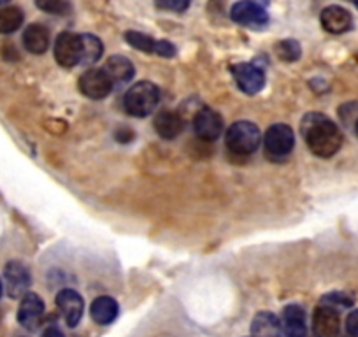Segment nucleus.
<instances>
[{"label": "nucleus", "mask_w": 358, "mask_h": 337, "mask_svg": "<svg viewBox=\"0 0 358 337\" xmlns=\"http://www.w3.org/2000/svg\"><path fill=\"white\" fill-rule=\"evenodd\" d=\"M23 25V11L16 6L0 9V34H13Z\"/></svg>", "instance_id": "obj_22"}, {"label": "nucleus", "mask_w": 358, "mask_h": 337, "mask_svg": "<svg viewBox=\"0 0 358 337\" xmlns=\"http://www.w3.org/2000/svg\"><path fill=\"white\" fill-rule=\"evenodd\" d=\"M118 302L115 299L102 295V297H97L92 302V318L99 325H109L118 316Z\"/></svg>", "instance_id": "obj_20"}, {"label": "nucleus", "mask_w": 358, "mask_h": 337, "mask_svg": "<svg viewBox=\"0 0 358 337\" xmlns=\"http://www.w3.org/2000/svg\"><path fill=\"white\" fill-rule=\"evenodd\" d=\"M106 74L111 78L113 83H129L130 79L136 74V69H134V64L129 60V58L122 57V55H115V57L109 58L104 65Z\"/></svg>", "instance_id": "obj_19"}, {"label": "nucleus", "mask_w": 358, "mask_h": 337, "mask_svg": "<svg viewBox=\"0 0 358 337\" xmlns=\"http://www.w3.org/2000/svg\"><path fill=\"white\" fill-rule=\"evenodd\" d=\"M237 87L248 95H255L265 87V72L255 64H237L232 67Z\"/></svg>", "instance_id": "obj_8"}, {"label": "nucleus", "mask_w": 358, "mask_h": 337, "mask_svg": "<svg viewBox=\"0 0 358 337\" xmlns=\"http://www.w3.org/2000/svg\"><path fill=\"white\" fill-rule=\"evenodd\" d=\"M41 337H65V336H64V332L58 329V327H48Z\"/></svg>", "instance_id": "obj_30"}, {"label": "nucleus", "mask_w": 358, "mask_h": 337, "mask_svg": "<svg viewBox=\"0 0 358 337\" xmlns=\"http://www.w3.org/2000/svg\"><path fill=\"white\" fill-rule=\"evenodd\" d=\"M158 8L162 9H172V11H185V9H188V2H185V0H171V2H158Z\"/></svg>", "instance_id": "obj_29"}, {"label": "nucleus", "mask_w": 358, "mask_h": 337, "mask_svg": "<svg viewBox=\"0 0 358 337\" xmlns=\"http://www.w3.org/2000/svg\"><path fill=\"white\" fill-rule=\"evenodd\" d=\"M37 8L43 11L51 13V15H65L71 11V4L67 2H60V0H48V2H37Z\"/></svg>", "instance_id": "obj_26"}, {"label": "nucleus", "mask_w": 358, "mask_h": 337, "mask_svg": "<svg viewBox=\"0 0 358 337\" xmlns=\"http://www.w3.org/2000/svg\"><path fill=\"white\" fill-rule=\"evenodd\" d=\"M4 280H6V290H8L9 297L18 299L25 297L29 294V287L32 283L29 269L23 266L18 260H11L8 262L4 269Z\"/></svg>", "instance_id": "obj_7"}, {"label": "nucleus", "mask_w": 358, "mask_h": 337, "mask_svg": "<svg viewBox=\"0 0 358 337\" xmlns=\"http://www.w3.org/2000/svg\"><path fill=\"white\" fill-rule=\"evenodd\" d=\"M339 313L329 306H320L313 315V332L315 337H339Z\"/></svg>", "instance_id": "obj_12"}, {"label": "nucleus", "mask_w": 358, "mask_h": 337, "mask_svg": "<svg viewBox=\"0 0 358 337\" xmlns=\"http://www.w3.org/2000/svg\"><path fill=\"white\" fill-rule=\"evenodd\" d=\"M113 85L104 69H88L79 78V92L92 101H102L113 92Z\"/></svg>", "instance_id": "obj_5"}, {"label": "nucleus", "mask_w": 358, "mask_h": 337, "mask_svg": "<svg viewBox=\"0 0 358 337\" xmlns=\"http://www.w3.org/2000/svg\"><path fill=\"white\" fill-rule=\"evenodd\" d=\"M230 16L234 22L244 27H264L268 22L267 11L257 2H237L230 9Z\"/></svg>", "instance_id": "obj_11"}, {"label": "nucleus", "mask_w": 358, "mask_h": 337, "mask_svg": "<svg viewBox=\"0 0 358 337\" xmlns=\"http://www.w3.org/2000/svg\"><path fill=\"white\" fill-rule=\"evenodd\" d=\"M265 153L273 160H283L294 151L295 148V136L292 127L287 123H276V125L268 127V130L264 136Z\"/></svg>", "instance_id": "obj_4"}, {"label": "nucleus", "mask_w": 358, "mask_h": 337, "mask_svg": "<svg viewBox=\"0 0 358 337\" xmlns=\"http://www.w3.org/2000/svg\"><path fill=\"white\" fill-rule=\"evenodd\" d=\"M283 332L287 337H308L306 311L299 304H292L285 308Z\"/></svg>", "instance_id": "obj_16"}, {"label": "nucleus", "mask_w": 358, "mask_h": 337, "mask_svg": "<svg viewBox=\"0 0 358 337\" xmlns=\"http://www.w3.org/2000/svg\"><path fill=\"white\" fill-rule=\"evenodd\" d=\"M44 315V302L37 294H29L22 299V304L18 309V322L27 330H36L39 327Z\"/></svg>", "instance_id": "obj_14"}, {"label": "nucleus", "mask_w": 358, "mask_h": 337, "mask_svg": "<svg viewBox=\"0 0 358 337\" xmlns=\"http://www.w3.org/2000/svg\"><path fill=\"white\" fill-rule=\"evenodd\" d=\"M23 46L34 55L46 53L48 48H50V32H48L46 27L39 25V23L27 27L25 32H23Z\"/></svg>", "instance_id": "obj_18"}, {"label": "nucleus", "mask_w": 358, "mask_h": 337, "mask_svg": "<svg viewBox=\"0 0 358 337\" xmlns=\"http://www.w3.org/2000/svg\"><path fill=\"white\" fill-rule=\"evenodd\" d=\"M57 306L60 308L64 320L67 322L69 327H76L83 318V309H85V302H83L81 295L71 288H64L58 292L57 295Z\"/></svg>", "instance_id": "obj_13"}, {"label": "nucleus", "mask_w": 358, "mask_h": 337, "mask_svg": "<svg viewBox=\"0 0 358 337\" xmlns=\"http://www.w3.org/2000/svg\"><path fill=\"white\" fill-rule=\"evenodd\" d=\"M339 116L344 125L355 127L358 122V102L357 104H346L339 109Z\"/></svg>", "instance_id": "obj_27"}, {"label": "nucleus", "mask_w": 358, "mask_h": 337, "mask_svg": "<svg viewBox=\"0 0 358 337\" xmlns=\"http://www.w3.org/2000/svg\"><path fill=\"white\" fill-rule=\"evenodd\" d=\"M253 337H280V320L273 313H260L251 325Z\"/></svg>", "instance_id": "obj_21"}, {"label": "nucleus", "mask_w": 358, "mask_h": 337, "mask_svg": "<svg viewBox=\"0 0 358 337\" xmlns=\"http://www.w3.org/2000/svg\"><path fill=\"white\" fill-rule=\"evenodd\" d=\"M353 299L348 294H343V292H332V294H327L325 297L322 299L323 306H329V308H334L337 311V308H351L353 306Z\"/></svg>", "instance_id": "obj_25"}, {"label": "nucleus", "mask_w": 358, "mask_h": 337, "mask_svg": "<svg viewBox=\"0 0 358 337\" xmlns=\"http://www.w3.org/2000/svg\"><path fill=\"white\" fill-rule=\"evenodd\" d=\"M357 8H358V4H357Z\"/></svg>", "instance_id": "obj_33"}, {"label": "nucleus", "mask_w": 358, "mask_h": 337, "mask_svg": "<svg viewBox=\"0 0 358 337\" xmlns=\"http://www.w3.org/2000/svg\"><path fill=\"white\" fill-rule=\"evenodd\" d=\"M276 53L281 60L285 62H295L301 58V44L294 39H287V41H280L276 44Z\"/></svg>", "instance_id": "obj_24"}, {"label": "nucleus", "mask_w": 358, "mask_h": 337, "mask_svg": "<svg viewBox=\"0 0 358 337\" xmlns=\"http://www.w3.org/2000/svg\"><path fill=\"white\" fill-rule=\"evenodd\" d=\"M355 132H357V136H358V122H357V125H355Z\"/></svg>", "instance_id": "obj_31"}, {"label": "nucleus", "mask_w": 358, "mask_h": 337, "mask_svg": "<svg viewBox=\"0 0 358 337\" xmlns=\"http://www.w3.org/2000/svg\"><path fill=\"white\" fill-rule=\"evenodd\" d=\"M160 102V90L150 81H139L129 88L123 99L125 111L136 118H146L157 109Z\"/></svg>", "instance_id": "obj_2"}, {"label": "nucleus", "mask_w": 358, "mask_h": 337, "mask_svg": "<svg viewBox=\"0 0 358 337\" xmlns=\"http://www.w3.org/2000/svg\"><path fill=\"white\" fill-rule=\"evenodd\" d=\"M185 120L176 111H160L155 116V130L162 139H176L183 132Z\"/></svg>", "instance_id": "obj_17"}, {"label": "nucleus", "mask_w": 358, "mask_h": 337, "mask_svg": "<svg viewBox=\"0 0 358 337\" xmlns=\"http://www.w3.org/2000/svg\"><path fill=\"white\" fill-rule=\"evenodd\" d=\"M125 39L130 46L136 48V50L139 51H144V53H157L158 57L164 58H172L176 55L174 44L169 43V41L153 39V37L146 36V34L130 30V32L125 34Z\"/></svg>", "instance_id": "obj_9"}, {"label": "nucleus", "mask_w": 358, "mask_h": 337, "mask_svg": "<svg viewBox=\"0 0 358 337\" xmlns=\"http://www.w3.org/2000/svg\"><path fill=\"white\" fill-rule=\"evenodd\" d=\"M346 332L350 337H358V309L350 313L346 320Z\"/></svg>", "instance_id": "obj_28"}, {"label": "nucleus", "mask_w": 358, "mask_h": 337, "mask_svg": "<svg viewBox=\"0 0 358 337\" xmlns=\"http://www.w3.org/2000/svg\"><path fill=\"white\" fill-rule=\"evenodd\" d=\"M301 132L309 150L320 158L334 157L343 146L339 127L322 113H308L301 122Z\"/></svg>", "instance_id": "obj_1"}, {"label": "nucleus", "mask_w": 358, "mask_h": 337, "mask_svg": "<svg viewBox=\"0 0 358 337\" xmlns=\"http://www.w3.org/2000/svg\"><path fill=\"white\" fill-rule=\"evenodd\" d=\"M194 130L199 139L208 143L218 141L223 132V118L213 109H202L194 120Z\"/></svg>", "instance_id": "obj_10"}, {"label": "nucleus", "mask_w": 358, "mask_h": 337, "mask_svg": "<svg viewBox=\"0 0 358 337\" xmlns=\"http://www.w3.org/2000/svg\"><path fill=\"white\" fill-rule=\"evenodd\" d=\"M320 22H322L323 29L330 34H344L353 27V18H351L350 11L341 6H329L323 9L320 15Z\"/></svg>", "instance_id": "obj_15"}, {"label": "nucleus", "mask_w": 358, "mask_h": 337, "mask_svg": "<svg viewBox=\"0 0 358 337\" xmlns=\"http://www.w3.org/2000/svg\"><path fill=\"white\" fill-rule=\"evenodd\" d=\"M81 43H83V60H81L83 65L95 64V62L102 57V53H104V46H102L101 39L92 36V34H83Z\"/></svg>", "instance_id": "obj_23"}, {"label": "nucleus", "mask_w": 358, "mask_h": 337, "mask_svg": "<svg viewBox=\"0 0 358 337\" xmlns=\"http://www.w3.org/2000/svg\"><path fill=\"white\" fill-rule=\"evenodd\" d=\"M55 58L65 69L76 67L83 60V43L79 34L64 32L55 41Z\"/></svg>", "instance_id": "obj_6"}, {"label": "nucleus", "mask_w": 358, "mask_h": 337, "mask_svg": "<svg viewBox=\"0 0 358 337\" xmlns=\"http://www.w3.org/2000/svg\"><path fill=\"white\" fill-rule=\"evenodd\" d=\"M227 148L232 155L255 153L262 143V134L258 127L251 122H236L227 130Z\"/></svg>", "instance_id": "obj_3"}, {"label": "nucleus", "mask_w": 358, "mask_h": 337, "mask_svg": "<svg viewBox=\"0 0 358 337\" xmlns=\"http://www.w3.org/2000/svg\"><path fill=\"white\" fill-rule=\"evenodd\" d=\"M0 297H2V281H0Z\"/></svg>", "instance_id": "obj_32"}]
</instances>
